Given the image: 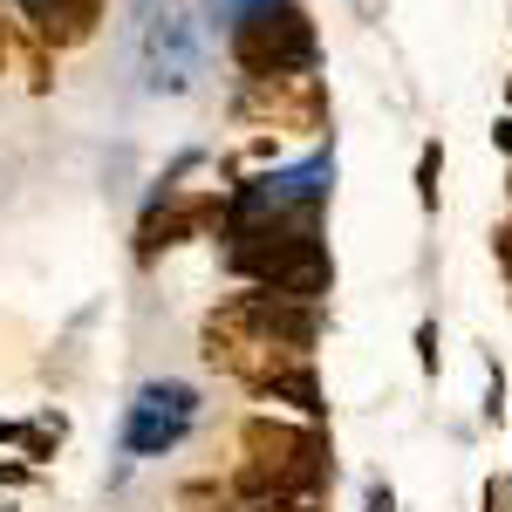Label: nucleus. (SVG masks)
<instances>
[{
	"instance_id": "1",
	"label": "nucleus",
	"mask_w": 512,
	"mask_h": 512,
	"mask_svg": "<svg viewBox=\"0 0 512 512\" xmlns=\"http://www.w3.org/2000/svg\"><path fill=\"white\" fill-rule=\"evenodd\" d=\"M328 485H335L328 424H287V417L239 424V465L226 472L233 499H321Z\"/></svg>"
},
{
	"instance_id": "2",
	"label": "nucleus",
	"mask_w": 512,
	"mask_h": 512,
	"mask_svg": "<svg viewBox=\"0 0 512 512\" xmlns=\"http://www.w3.org/2000/svg\"><path fill=\"white\" fill-rule=\"evenodd\" d=\"M233 62L246 76H315L321 41L294 0H260L233 21Z\"/></svg>"
},
{
	"instance_id": "3",
	"label": "nucleus",
	"mask_w": 512,
	"mask_h": 512,
	"mask_svg": "<svg viewBox=\"0 0 512 512\" xmlns=\"http://www.w3.org/2000/svg\"><path fill=\"white\" fill-rule=\"evenodd\" d=\"M233 117L246 130H294V137H315L328 130V89L321 76H246V89L233 96Z\"/></svg>"
},
{
	"instance_id": "4",
	"label": "nucleus",
	"mask_w": 512,
	"mask_h": 512,
	"mask_svg": "<svg viewBox=\"0 0 512 512\" xmlns=\"http://www.w3.org/2000/svg\"><path fill=\"white\" fill-rule=\"evenodd\" d=\"M212 321H226V328L253 335V342H274V349H287V355H315V342H321V308L315 301H287V294H267V287L233 294Z\"/></svg>"
},
{
	"instance_id": "5",
	"label": "nucleus",
	"mask_w": 512,
	"mask_h": 512,
	"mask_svg": "<svg viewBox=\"0 0 512 512\" xmlns=\"http://www.w3.org/2000/svg\"><path fill=\"white\" fill-rule=\"evenodd\" d=\"M226 219V198L219 192H192V198H164L144 212V226H137V260H158L164 246H185V239L212 233Z\"/></svg>"
},
{
	"instance_id": "6",
	"label": "nucleus",
	"mask_w": 512,
	"mask_h": 512,
	"mask_svg": "<svg viewBox=\"0 0 512 512\" xmlns=\"http://www.w3.org/2000/svg\"><path fill=\"white\" fill-rule=\"evenodd\" d=\"M328 280H335V260H328V246H321V233H315V239H301V246H287V253H280V260L253 280V287L287 294V301H315V308H321Z\"/></svg>"
},
{
	"instance_id": "7",
	"label": "nucleus",
	"mask_w": 512,
	"mask_h": 512,
	"mask_svg": "<svg viewBox=\"0 0 512 512\" xmlns=\"http://www.w3.org/2000/svg\"><path fill=\"white\" fill-rule=\"evenodd\" d=\"M192 403L198 396L185 390V383H158V390H144V417L130 424V451H171L178 437L192 431Z\"/></svg>"
},
{
	"instance_id": "8",
	"label": "nucleus",
	"mask_w": 512,
	"mask_h": 512,
	"mask_svg": "<svg viewBox=\"0 0 512 512\" xmlns=\"http://www.w3.org/2000/svg\"><path fill=\"white\" fill-rule=\"evenodd\" d=\"M21 14L35 21V35L48 41V48H76V41L96 35L103 0H21Z\"/></svg>"
},
{
	"instance_id": "9",
	"label": "nucleus",
	"mask_w": 512,
	"mask_h": 512,
	"mask_svg": "<svg viewBox=\"0 0 512 512\" xmlns=\"http://www.w3.org/2000/svg\"><path fill=\"white\" fill-rule=\"evenodd\" d=\"M253 396H267V403H294V410H301V424H328V396H321L315 355H287V362H280Z\"/></svg>"
},
{
	"instance_id": "10",
	"label": "nucleus",
	"mask_w": 512,
	"mask_h": 512,
	"mask_svg": "<svg viewBox=\"0 0 512 512\" xmlns=\"http://www.w3.org/2000/svg\"><path fill=\"white\" fill-rule=\"evenodd\" d=\"M437 185H444V144L424 137V151H417V205L437 212Z\"/></svg>"
},
{
	"instance_id": "11",
	"label": "nucleus",
	"mask_w": 512,
	"mask_h": 512,
	"mask_svg": "<svg viewBox=\"0 0 512 512\" xmlns=\"http://www.w3.org/2000/svg\"><path fill=\"white\" fill-rule=\"evenodd\" d=\"M417 369H424V376L444 369V335H437V321H417Z\"/></svg>"
},
{
	"instance_id": "12",
	"label": "nucleus",
	"mask_w": 512,
	"mask_h": 512,
	"mask_svg": "<svg viewBox=\"0 0 512 512\" xmlns=\"http://www.w3.org/2000/svg\"><path fill=\"white\" fill-rule=\"evenodd\" d=\"M485 417H492V431L506 424V369L499 362H485Z\"/></svg>"
},
{
	"instance_id": "13",
	"label": "nucleus",
	"mask_w": 512,
	"mask_h": 512,
	"mask_svg": "<svg viewBox=\"0 0 512 512\" xmlns=\"http://www.w3.org/2000/svg\"><path fill=\"white\" fill-rule=\"evenodd\" d=\"M35 478V465H21V458H0V492H21Z\"/></svg>"
},
{
	"instance_id": "14",
	"label": "nucleus",
	"mask_w": 512,
	"mask_h": 512,
	"mask_svg": "<svg viewBox=\"0 0 512 512\" xmlns=\"http://www.w3.org/2000/svg\"><path fill=\"white\" fill-rule=\"evenodd\" d=\"M512 506V478L499 472V478H485V512H506Z\"/></svg>"
},
{
	"instance_id": "15",
	"label": "nucleus",
	"mask_w": 512,
	"mask_h": 512,
	"mask_svg": "<svg viewBox=\"0 0 512 512\" xmlns=\"http://www.w3.org/2000/svg\"><path fill=\"white\" fill-rule=\"evenodd\" d=\"M362 512H396V492H390V485H383V478L369 485V499H362Z\"/></svg>"
},
{
	"instance_id": "16",
	"label": "nucleus",
	"mask_w": 512,
	"mask_h": 512,
	"mask_svg": "<svg viewBox=\"0 0 512 512\" xmlns=\"http://www.w3.org/2000/svg\"><path fill=\"white\" fill-rule=\"evenodd\" d=\"M492 144H499V151L512 158V117H499V123H492Z\"/></svg>"
},
{
	"instance_id": "17",
	"label": "nucleus",
	"mask_w": 512,
	"mask_h": 512,
	"mask_svg": "<svg viewBox=\"0 0 512 512\" xmlns=\"http://www.w3.org/2000/svg\"><path fill=\"white\" fill-rule=\"evenodd\" d=\"M492 260H499V274H506V287H512V253L499 246V239H492Z\"/></svg>"
},
{
	"instance_id": "18",
	"label": "nucleus",
	"mask_w": 512,
	"mask_h": 512,
	"mask_svg": "<svg viewBox=\"0 0 512 512\" xmlns=\"http://www.w3.org/2000/svg\"><path fill=\"white\" fill-rule=\"evenodd\" d=\"M0 444H21V424H7V417H0Z\"/></svg>"
},
{
	"instance_id": "19",
	"label": "nucleus",
	"mask_w": 512,
	"mask_h": 512,
	"mask_svg": "<svg viewBox=\"0 0 512 512\" xmlns=\"http://www.w3.org/2000/svg\"><path fill=\"white\" fill-rule=\"evenodd\" d=\"M492 239H499V246H506V253H512V219H506V226H499V233H492Z\"/></svg>"
},
{
	"instance_id": "20",
	"label": "nucleus",
	"mask_w": 512,
	"mask_h": 512,
	"mask_svg": "<svg viewBox=\"0 0 512 512\" xmlns=\"http://www.w3.org/2000/svg\"><path fill=\"white\" fill-rule=\"evenodd\" d=\"M506 103H512V76H506Z\"/></svg>"
},
{
	"instance_id": "21",
	"label": "nucleus",
	"mask_w": 512,
	"mask_h": 512,
	"mask_svg": "<svg viewBox=\"0 0 512 512\" xmlns=\"http://www.w3.org/2000/svg\"><path fill=\"white\" fill-rule=\"evenodd\" d=\"M0 512H14V506H0Z\"/></svg>"
},
{
	"instance_id": "22",
	"label": "nucleus",
	"mask_w": 512,
	"mask_h": 512,
	"mask_svg": "<svg viewBox=\"0 0 512 512\" xmlns=\"http://www.w3.org/2000/svg\"><path fill=\"white\" fill-rule=\"evenodd\" d=\"M506 192H512V178H506Z\"/></svg>"
},
{
	"instance_id": "23",
	"label": "nucleus",
	"mask_w": 512,
	"mask_h": 512,
	"mask_svg": "<svg viewBox=\"0 0 512 512\" xmlns=\"http://www.w3.org/2000/svg\"><path fill=\"white\" fill-rule=\"evenodd\" d=\"M226 512H233V506H226Z\"/></svg>"
}]
</instances>
